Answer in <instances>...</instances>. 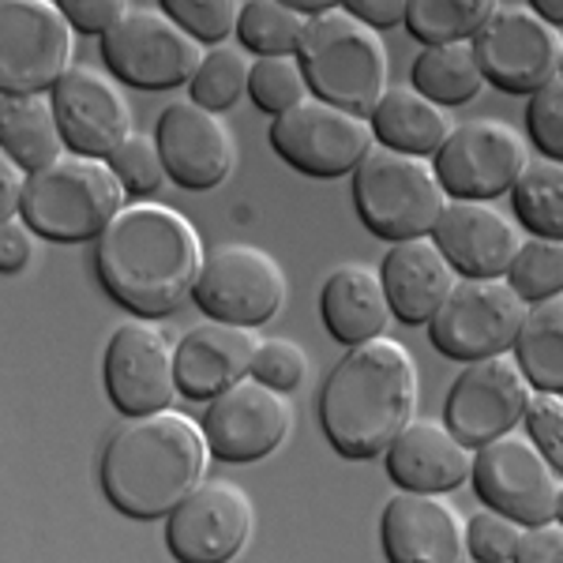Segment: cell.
<instances>
[{"label": "cell", "instance_id": "1", "mask_svg": "<svg viewBox=\"0 0 563 563\" xmlns=\"http://www.w3.org/2000/svg\"><path fill=\"white\" fill-rule=\"evenodd\" d=\"M196 225L166 203H129L95 244L98 282L117 305L140 320L177 312L196 294L203 271Z\"/></svg>", "mask_w": 563, "mask_h": 563}, {"label": "cell", "instance_id": "2", "mask_svg": "<svg viewBox=\"0 0 563 563\" xmlns=\"http://www.w3.org/2000/svg\"><path fill=\"white\" fill-rule=\"evenodd\" d=\"M211 443L188 413L162 410L129 417L106 440L98 481L109 504L129 519H169L188 493L203 485Z\"/></svg>", "mask_w": 563, "mask_h": 563}, {"label": "cell", "instance_id": "3", "mask_svg": "<svg viewBox=\"0 0 563 563\" xmlns=\"http://www.w3.org/2000/svg\"><path fill=\"white\" fill-rule=\"evenodd\" d=\"M320 424L342 459H379L417 413V361L395 339L353 346L320 387Z\"/></svg>", "mask_w": 563, "mask_h": 563}, {"label": "cell", "instance_id": "4", "mask_svg": "<svg viewBox=\"0 0 563 563\" xmlns=\"http://www.w3.org/2000/svg\"><path fill=\"white\" fill-rule=\"evenodd\" d=\"M301 65L316 98L357 117H368L390 87L384 34L361 23L346 4L327 8L308 23Z\"/></svg>", "mask_w": 563, "mask_h": 563}, {"label": "cell", "instance_id": "5", "mask_svg": "<svg viewBox=\"0 0 563 563\" xmlns=\"http://www.w3.org/2000/svg\"><path fill=\"white\" fill-rule=\"evenodd\" d=\"M129 207V192L106 158L65 154L42 174H31L23 196V222L38 238L79 244L102 238L106 225Z\"/></svg>", "mask_w": 563, "mask_h": 563}, {"label": "cell", "instance_id": "6", "mask_svg": "<svg viewBox=\"0 0 563 563\" xmlns=\"http://www.w3.org/2000/svg\"><path fill=\"white\" fill-rule=\"evenodd\" d=\"M350 196L365 230L390 244L432 238L435 222L451 203L429 158L387 151L379 143L353 174Z\"/></svg>", "mask_w": 563, "mask_h": 563}, {"label": "cell", "instance_id": "7", "mask_svg": "<svg viewBox=\"0 0 563 563\" xmlns=\"http://www.w3.org/2000/svg\"><path fill=\"white\" fill-rule=\"evenodd\" d=\"M102 57L117 84L169 90L192 84L207 53L162 4H132V12L102 38Z\"/></svg>", "mask_w": 563, "mask_h": 563}, {"label": "cell", "instance_id": "8", "mask_svg": "<svg viewBox=\"0 0 563 563\" xmlns=\"http://www.w3.org/2000/svg\"><path fill=\"white\" fill-rule=\"evenodd\" d=\"M76 26L57 0H4L0 4V90L49 95L71 68Z\"/></svg>", "mask_w": 563, "mask_h": 563}, {"label": "cell", "instance_id": "9", "mask_svg": "<svg viewBox=\"0 0 563 563\" xmlns=\"http://www.w3.org/2000/svg\"><path fill=\"white\" fill-rule=\"evenodd\" d=\"M485 84L507 95H538L563 68V38L522 0H496L493 15L474 38Z\"/></svg>", "mask_w": 563, "mask_h": 563}, {"label": "cell", "instance_id": "10", "mask_svg": "<svg viewBox=\"0 0 563 563\" xmlns=\"http://www.w3.org/2000/svg\"><path fill=\"white\" fill-rule=\"evenodd\" d=\"M530 305L507 278H459L451 297L429 323L432 346L451 361H485L511 353Z\"/></svg>", "mask_w": 563, "mask_h": 563}, {"label": "cell", "instance_id": "11", "mask_svg": "<svg viewBox=\"0 0 563 563\" xmlns=\"http://www.w3.org/2000/svg\"><path fill=\"white\" fill-rule=\"evenodd\" d=\"M271 147L297 174L331 180L357 174L361 162L376 151V132L368 117L346 113L312 95L271 121Z\"/></svg>", "mask_w": 563, "mask_h": 563}, {"label": "cell", "instance_id": "12", "mask_svg": "<svg viewBox=\"0 0 563 563\" xmlns=\"http://www.w3.org/2000/svg\"><path fill=\"white\" fill-rule=\"evenodd\" d=\"M432 166L451 199L488 203L519 185V177L530 166V143L507 121L474 117V121L455 124Z\"/></svg>", "mask_w": 563, "mask_h": 563}, {"label": "cell", "instance_id": "13", "mask_svg": "<svg viewBox=\"0 0 563 563\" xmlns=\"http://www.w3.org/2000/svg\"><path fill=\"white\" fill-rule=\"evenodd\" d=\"M474 488L481 504L507 519L530 526L556 522L560 507V474L541 448L522 432H507L499 440L477 448L474 455Z\"/></svg>", "mask_w": 563, "mask_h": 563}, {"label": "cell", "instance_id": "14", "mask_svg": "<svg viewBox=\"0 0 563 563\" xmlns=\"http://www.w3.org/2000/svg\"><path fill=\"white\" fill-rule=\"evenodd\" d=\"M192 297L207 320L260 327L275 320L286 301V271L260 244H218L199 271Z\"/></svg>", "mask_w": 563, "mask_h": 563}, {"label": "cell", "instance_id": "15", "mask_svg": "<svg viewBox=\"0 0 563 563\" xmlns=\"http://www.w3.org/2000/svg\"><path fill=\"white\" fill-rule=\"evenodd\" d=\"M530 395L533 384L526 379L519 357L496 353L459 372L448 406H443V421L466 448H485L526 421Z\"/></svg>", "mask_w": 563, "mask_h": 563}, {"label": "cell", "instance_id": "16", "mask_svg": "<svg viewBox=\"0 0 563 563\" xmlns=\"http://www.w3.org/2000/svg\"><path fill=\"white\" fill-rule=\"evenodd\" d=\"M256 511L233 481H203L166 519V549L177 563H230L252 538Z\"/></svg>", "mask_w": 563, "mask_h": 563}, {"label": "cell", "instance_id": "17", "mask_svg": "<svg viewBox=\"0 0 563 563\" xmlns=\"http://www.w3.org/2000/svg\"><path fill=\"white\" fill-rule=\"evenodd\" d=\"M177 346L147 320L121 323L106 346V395L124 417H147L174 406Z\"/></svg>", "mask_w": 563, "mask_h": 563}, {"label": "cell", "instance_id": "18", "mask_svg": "<svg viewBox=\"0 0 563 563\" xmlns=\"http://www.w3.org/2000/svg\"><path fill=\"white\" fill-rule=\"evenodd\" d=\"M294 429V406L286 395L263 387L260 379H241L225 395L207 402L203 432L211 455L222 462H260L286 443Z\"/></svg>", "mask_w": 563, "mask_h": 563}, {"label": "cell", "instance_id": "19", "mask_svg": "<svg viewBox=\"0 0 563 563\" xmlns=\"http://www.w3.org/2000/svg\"><path fill=\"white\" fill-rule=\"evenodd\" d=\"M60 132L71 154L113 158V151L132 135V106L113 76H102L90 65H71L57 87L49 90Z\"/></svg>", "mask_w": 563, "mask_h": 563}, {"label": "cell", "instance_id": "20", "mask_svg": "<svg viewBox=\"0 0 563 563\" xmlns=\"http://www.w3.org/2000/svg\"><path fill=\"white\" fill-rule=\"evenodd\" d=\"M154 140L162 147L166 174L188 192L218 188L238 166V140H233L230 124L211 109L196 106L192 98H180L162 109Z\"/></svg>", "mask_w": 563, "mask_h": 563}, {"label": "cell", "instance_id": "21", "mask_svg": "<svg viewBox=\"0 0 563 563\" xmlns=\"http://www.w3.org/2000/svg\"><path fill=\"white\" fill-rule=\"evenodd\" d=\"M379 541L387 563H466V522L459 507L443 496L402 493L384 504L379 515Z\"/></svg>", "mask_w": 563, "mask_h": 563}, {"label": "cell", "instance_id": "22", "mask_svg": "<svg viewBox=\"0 0 563 563\" xmlns=\"http://www.w3.org/2000/svg\"><path fill=\"white\" fill-rule=\"evenodd\" d=\"M432 238L462 278H507L522 249L519 225L499 207L477 199H451Z\"/></svg>", "mask_w": 563, "mask_h": 563}, {"label": "cell", "instance_id": "23", "mask_svg": "<svg viewBox=\"0 0 563 563\" xmlns=\"http://www.w3.org/2000/svg\"><path fill=\"white\" fill-rule=\"evenodd\" d=\"M260 339L256 327L207 320L177 342V387L192 402H211L252 376Z\"/></svg>", "mask_w": 563, "mask_h": 563}, {"label": "cell", "instance_id": "24", "mask_svg": "<svg viewBox=\"0 0 563 563\" xmlns=\"http://www.w3.org/2000/svg\"><path fill=\"white\" fill-rule=\"evenodd\" d=\"M387 474L402 493L443 496L474 474V448L448 429V421L413 417L387 448Z\"/></svg>", "mask_w": 563, "mask_h": 563}, {"label": "cell", "instance_id": "25", "mask_svg": "<svg viewBox=\"0 0 563 563\" xmlns=\"http://www.w3.org/2000/svg\"><path fill=\"white\" fill-rule=\"evenodd\" d=\"M379 275H384L390 312L406 327L432 323V316L440 312L443 301L451 297V289L459 286V271L451 267V260L443 256L435 238L390 244Z\"/></svg>", "mask_w": 563, "mask_h": 563}, {"label": "cell", "instance_id": "26", "mask_svg": "<svg viewBox=\"0 0 563 563\" xmlns=\"http://www.w3.org/2000/svg\"><path fill=\"white\" fill-rule=\"evenodd\" d=\"M320 316L331 339L342 346H365L384 339L387 323L395 320L384 289V275L368 263H342L327 275L320 289Z\"/></svg>", "mask_w": 563, "mask_h": 563}, {"label": "cell", "instance_id": "27", "mask_svg": "<svg viewBox=\"0 0 563 563\" xmlns=\"http://www.w3.org/2000/svg\"><path fill=\"white\" fill-rule=\"evenodd\" d=\"M368 124L379 147L413 154V158H435L448 135L455 132L451 109L432 102L413 84H390L387 95L368 113Z\"/></svg>", "mask_w": 563, "mask_h": 563}, {"label": "cell", "instance_id": "28", "mask_svg": "<svg viewBox=\"0 0 563 563\" xmlns=\"http://www.w3.org/2000/svg\"><path fill=\"white\" fill-rule=\"evenodd\" d=\"M0 143L23 174H42L65 158V132L49 95H15L0 102Z\"/></svg>", "mask_w": 563, "mask_h": 563}, {"label": "cell", "instance_id": "29", "mask_svg": "<svg viewBox=\"0 0 563 563\" xmlns=\"http://www.w3.org/2000/svg\"><path fill=\"white\" fill-rule=\"evenodd\" d=\"M410 84L443 109L470 106L485 90V71L474 57V42L424 45L410 68Z\"/></svg>", "mask_w": 563, "mask_h": 563}, {"label": "cell", "instance_id": "30", "mask_svg": "<svg viewBox=\"0 0 563 563\" xmlns=\"http://www.w3.org/2000/svg\"><path fill=\"white\" fill-rule=\"evenodd\" d=\"M511 353L519 357L533 390L563 395V294L530 305Z\"/></svg>", "mask_w": 563, "mask_h": 563}, {"label": "cell", "instance_id": "31", "mask_svg": "<svg viewBox=\"0 0 563 563\" xmlns=\"http://www.w3.org/2000/svg\"><path fill=\"white\" fill-rule=\"evenodd\" d=\"M308 23L286 0H244L238 38L256 57H301Z\"/></svg>", "mask_w": 563, "mask_h": 563}, {"label": "cell", "instance_id": "32", "mask_svg": "<svg viewBox=\"0 0 563 563\" xmlns=\"http://www.w3.org/2000/svg\"><path fill=\"white\" fill-rule=\"evenodd\" d=\"M515 218L533 238L563 241V162L538 158L511 188Z\"/></svg>", "mask_w": 563, "mask_h": 563}, {"label": "cell", "instance_id": "33", "mask_svg": "<svg viewBox=\"0 0 563 563\" xmlns=\"http://www.w3.org/2000/svg\"><path fill=\"white\" fill-rule=\"evenodd\" d=\"M496 0H410L406 26L424 45H459L474 42Z\"/></svg>", "mask_w": 563, "mask_h": 563}, {"label": "cell", "instance_id": "34", "mask_svg": "<svg viewBox=\"0 0 563 563\" xmlns=\"http://www.w3.org/2000/svg\"><path fill=\"white\" fill-rule=\"evenodd\" d=\"M252 65L256 60L249 57L244 45H214V49H207L203 65L196 68L192 84H188L192 87V102L222 117L225 109L241 102V95H249Z\"/></svg>", "mask_w": 563, "mask_h": 563}, {"label": "cell", "instance_id": "35", "mask_svg": "<svg viewBox=\"0 0 563 563\" xmlns=\"http://www.w3.org/2000/svg\"><path fill=\"white\" fill-rule=\"evenodd\" d=\"M507 282L526 305L549 301L563 294V241L549 238H526L519 256H515Z\"/></svg>", "mask_w": 563, "mask_h": 563}, {"label": "cell", "instance_id": "36", "mask_svg": "<svg viewBox=\"0 0 563 563\" xmlns=\"http://www.w3.org/2000/svg\"><path fill=\"white\" fill-rule=\"evenodd\" d=\"M249 95L263 113H289L294 106H301L312 98L301 57H256L249 79Z\"/></svg>", "mask_w": 563, "mask_h": 563}, {"label": "cell", "instance_id": "37", "mask_svg": "<svg viewBox=\"0 0 563 563\" xmlns=\"http://www.w3.org/2000/svg\"><path fill=\"white\" fill-rule=\"evenodd\" d=\"M109 166H113L117 180L124 185V192L135 196V199H147L158 192L162 185H166V162H162V147L158 140L147 132H132L129 140L121 143V147L113 151V158H109Z\"/></svg>", "mask_w": 563, "mask_h": 563}, {"label": "cell", "instance_id": "38", "mask_svg": "<svg viewBox=\"0 0 563 563\" xmlns=\"http://www.w3.org/2000/svg\"><path fill=\"white\" fill-rule=\"evenodd\" d=\"M166 15L185 26L199 45H225L233 31L241 26V0H162Z\"/></svg>", "mask_w": 563, "mask_h": 563}, {"label": "cell", "instance_id": "39", "mask_svg": "<svg viewBox=\"0 0 563 563\" xmlns=\"http://www.w3.org/2000/svg\"><path fill=\"white\" fill-rule=\"evenodd\" d=\"M526 538V526L507 519V515L481 507L466 522V544L474 563H515V552Z\"/></svg>", "mask_w": 563, "mask_h": 563}, {"label": "cell", "instance_id": "40", "mask_svg": "<svg viewBox=\"0 0 563 563\" xmlns=\"http://www.w3.org/2000/svg\"><path fill=\"white\" fill-rule=\"evenodd\" d=\"M308 376V353L289 339H263L256 365H252V379H260L263 387L289 395L305 384Z\"/></svg>", "mask_w": 563, "mask_h": 563}, {"label": "cell", "instance_id": "41", "mask_svg": "<svg viewBox=\"0 0 563 563\" xmlns=\"http://www.w3.org/2000/svg\"><path fill=\"white\" fill-rule=\"evenodd\" d=\"M526 129L544 158L563 162V76L544 84L538 95H530L526 106Z\"/></svg>", "mask_w": 563, "mask_h": 563}, {"label": "cell", "instance_id": "42", "mask_svg": "<svg viewBox=\"0 0 563 563\" xmlns=\"http://www.w3.org/2000/svg\"><path fill=\"white\" fill-rule=\"evenodd\" d=\"M526 432L541 448V455L563 474V395L552 390H533L526 406Z\"/></svg>", "mask_w": 563, "mask_h": 563}, {"label": "cell", "instance_id": "43", "mask_svg": "<svg viewBox=\"0 0 563 563\" xmlns=\"http://www.w3.org/2000/svg\"><path fill=\"white\" fill-rule=\"evenodd\" d=\"M68 23L84 34H106L113 31L124 15L132 12V0H60Z\"/></svg>", "mask_w": 563, "mask_h": 563}, {"label": "cell", "instance_id": "44", "mask_svg": "<svg viewBox=\"0 0 563 563\" xmlns=\"http://www.w3.org/2000/svg\"><path fill=\"white\" fill-rule=\"evenodd\" d=\"M34 238H38V233H34L23 218H12V222L0 225V271H4V275H20L26 263H31Z\"/></svg>", "mask_w": 563, "mask_h": 563}, {"label": "cell", "instance_id": "45", "mask_svg": "<svg viewBox=\"0 0 563 563\" xmlns=\"http://www.w3.org/2000/svg\"><path fill=\"white\" fill-rule=\"evenodd\" d=\"M515 563H563V526L544 522L530 526L515 552Z\"/></svg>", "mask_w": 563, "mask_h": 563}, {"label": "cell", "instance_id": "46", "mask_svg": "<svg viewBox=\"0 0 563 563\" xmlns=\"http://www.w3.org/2000/svg\"><path fill=\"white\" fill-rule=\"evenodd\" d=\"M361 23H368L372 31H390V26L406 23V8L410 0H353L346 4Z\"/></svg>", "mask_w": 563, "mask_h": 563}, {"label": "cell", "instance_id": "47", "mask_svg": "<svg viewBox=\"0 0 563 563\" xmlns=\"http://www.w3.org/2000/svg\"><path fill=\"white\" fill-rule=\"evenodd\" d=\"M26 180H31V174H23L12 158L0 162V218H4V222H12V218L23 214Z\"/></svg>", "mask_w": 563, "mask_h": 563}, {"label": "cell", "instance_id": "48", "mask_svg": "<svg viewBox=\"0 0 563 563\" xmlns=\"http://www.w3.org/2000/svg\"><path fill=\"white\" fill-rule=\"evenodd\" d=\"M533 12H538L549 26H556V23H563V0H533Z\"/></svg>", "mask_w": 563, "mask_h": 563}, {"label": "cell", "instance_id": "49", "mask_svg": "<svg viewBox=\"0 0 563 563\" xmlns=\"http://www.w3.org/2000/svg\"><path fill=\"white\" fill-rule=\"evenodd\" d=\"M556 522L563 526V485H560V507H556Z\"/></svg>", "mask_w": 563, "mask_h": 563}, {"label": "cell", "instance_id": "50", "mask_svg": "<svg viewBox=\"0 0 563 563\" xmlns=\"http://www.w3.org/2000/svg\"><path fill=\"white\" fill-rule=\"evenodd\" d=\"M560 76H563V68H560Z\"/></svg>", "mask_w": 563, "mask_h": 563}]
</instances>
